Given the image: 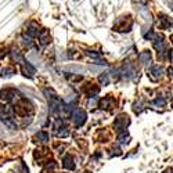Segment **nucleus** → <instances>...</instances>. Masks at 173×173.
Listing matches in <instances>:
<instances>
[{"instance_id": "obj_5", "label": "nucleus", "mask_w": 173, "mask_h": 173, "mask_svg": "<svg viewBox=\"0 0 173 173\" xmlns=\"http://www.w3.org/2000/svg\"><path fill=\"white\" fill-rule=\"evenodd\" d=\"M172 58H173V53H172Z\"/></svg>"}, {"instance_id": "obj_6", "label": "nucleus", "mask_w": 173, "mask_h": 173, "mask_svg": "<svg viewBox=\"0 0 173 173\" xmlns=\"http://www.w3.org/2000/svg\"><path fill=\"white\" fill-rule=\"evenodd\" d=\"M172 40H173V36H172Z\"/></svg>"}, {"instance_id": "obj_2", "label": "nucleus", "mask_w": 173, "mask_h": 173, "mask_svg": "<svg viewBox=\"0 0 173 173\" xmlns=\"http://www.w3.org/2000/svg\"><path fill=\"white\" fill-rule=\"evenodd\" d=\"M64 166H65V168H68V169H73V168H75L72 158H67L65 159V163H64Z\"/></svg>"}, {"instance_id": "obj_1", "label": "nucleus", "mask_w": 173, "mask_h": 173, "mask_svg": "<svg viewBox=\"0 0 173 173\" xmlns=\"http://www.w3.org/2000/svg\"><path fill=\"white\" fill-rule=\"evenodd\" d=\"M85 118H86V115H85V112H82V110H76V111H73V114H72V121H73V123H76V125H81L85 122Z\"/></svg>"}, {"instance_id": "obj_3", "label": "nucleus", "mask_w": 173, "mask_h": 173, "mask_svg": "<svg viewBox=\"0 0 173 173\" xmlns=\"http://www.w3.org/2000/svg\"><path fill=\"white\" fill-rule=\"evenodd\" d=\"M36 137H39V139H40V141L42 143H46L47 141V139H49V136H47V134L46 133H43V132H40L39 134H37V136Z\"/></svg>"}, {"instance_id": "obj_4", "label": "nucleus", "mask_w": 173, "mask_h": 173, "mask_svg": "<svg viewBox=\"0 0 173 173\" xmlns=\"http://www.w3.org/2000/svg\"><path fill=\"white\" fill-rule=\"evenodd\" d=\"M140 60H141V62H146L147 60L150 61V53H147V51H146V53H143L141 56H140Z\"/></svg>"}]
</instances>
